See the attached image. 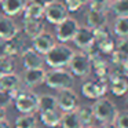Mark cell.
<instances>
[{
    "instance_id": "cell-1",
    "label": "cell",
    "mask_w": 128,
    "mask_h": 128,
    "mask_svg": "<svg viewBox=\"0 0 128 128\" xmlns=\"http://www.w3.org/2000/svg\"><path fill=\"white\" fill-rule=\"evenodd\" d=\"M74 50L66 43H55L50 51L44 54V62L50 68H66L72 59Z\"/></svg>"
},
{
    "instance_id": "cell-2",
    "label": "cell",
    "mask_w": 128,
    "mask_h": 128,
    "mask_svg": "<svg viewBox=\"0 0 128 128\" xmlns=\"http://www.w3.org/2000/svg\"><path fill=\"white\" fill-rule=\"evenodd\" d=\"M44 83L52 90H65L72 88L74 84V76L70 70H66L65 68H51V70L46 72Z\"/></svg>"
},
{
    "instance_id": "cell-3",
    "label": "cell",
    "mask_w": 128,
    "mask_h": 128,
    "mask_svg": "<svg viewBox=\"0 0 128 128\" xmlns=\"http://www.w3.org/2000/svg\"><path fill=\"white\" fill-rule=\"evenodd\" d=\"M14 105L20 113H36L39 109V95L32 88H20L14 95Z\"/></svg>"
},
{
    "instance_id": "cell-4",
    "label": "cell",
    "mask_w": 128,
    "mask_h": 128,
    "mask_svg": "<svg viewBox=\"0 0 128 128\" xmlns=\"http://www.w3.org/2000/svg\"><path fill=\"white\" fill-rule=\"evenodd\" d=\"M92 112H94L95 120H98L99 122L114 121L118 114V109H117L116 103L105 96L95 99V103L92 105Z\"/></svg>"
},
{
    "instance_id": "cell-5",
    "label": "cell",
    "mask_w": 128,
    "mask_h": 128,
    "mask_svg": "<svg viewBox=\"0 0 128 128\" xmlns=\"http://www.w3.org/2000/svg\"><path fill=\"white\" fill-rule=\"evenodd\" d=\"M69 70L72 72L73 76L77 77H88L92 69V64H91V58L86 51H74L72 59H70L69 65H68Z\"/></svg>"
},
{
    "instance_id": "cell-6",
    "label": "cell",
    "mask_w": 128,
    "mask_h": 128,
    "mask_svg": "<svg viewBox=\"0 0 128 128\" xmlns=\"http://www.w3.org/2000/svg\"><path fill=\"white\" fill-rule=\"evenodd\" d=\"M78 26H80V24L77 22V20L72 17L65 18L64 21L55 25V39L61 43L72 42L74 34L77 33Z\"/></svg>"
},
{
    "instance_id": "cell-7",
    "label": "cell",
    "mask_w": 128,
    "mask_h": 128,
    "mask_svg": "<svg viewBox=\"0 0 128 128\" xmlns=\"http://www.w3.org/2000/svg\"><path fill=\"white\" fill-rule=\"evenodd\" d=\"M69 17V10L66 8L64 3L58 0H51L44 7V18L52 25H56L65 18Z\"/></svg>"
},
{
    "instance_id": "cell-8",
    "label": "cell",
    "mask_w": 128,
    "mask_h": 128,
    "mask_svg": "<svg viewBox=\"0 0 128 128\" xmlns=\"http://www.w3.org/2000/svg\"><path fill=\"white\" fill-rule=\"evenodd\" d=\"M109 90V83L105 78H99L96 80H90L81 86V92L86 98L90 99H98L100 96H105V94Z\"/></svg>"
},
{
    "instance_id": "cell-9",
    "label": "cell",
    "mask_w": 128,
    "mask_h": 128,
    "mask_svg": "<svg viewBox=\"0 0 128 128\" xmlns=\"http://www.w3.org/2000/svg\"><path fill=\"white\" fill-rule=\"evenodd\" d=\"M56 102H58V109L61 112L76 110L78 106V95L73 90V87L59 90L58 95H56Z\"/></svg>"
},
{
    "instance_id": "cell-10",
    "label": "cell",
    "mask_w": 128,
    "mask_h": 128,
    "mask_svg": "<svg viewBox=\"0 0 128 128\" xmlns=\"http://www.w3.org/2000/svg\"><path fill=\"white\" fill-rule=\"evenodd\" d=\"M76 44V47H78L80 50L87 51L92 44L95 43V33L94 29H91L87 25H80L77 29V33L74 34L72 40Z\"/></svg>"
},
{
    "instance_id": "cell-11",
    "label": "cell",
    "mask_w": 128,
    "mask_h": 128,
    "mask_svg": "<svg viewBox=\"0 0 128 128\" xmlns=\"http://www.w3.org/2000/svg\"><path fill=\"white\" fill-rule=\"evenodd\" d=\"M109 88H110L112 94L116 96H122L127 94L128 91V78L122 74L120 70H114L110 73L108 78Z\"/></svg>"
},
{
    "instance_id": "cell-12",
    "label": "cell",
    "mask_w": 128,
    "mask_h": 128,
    "mask_svg": "<svg viewBox=\"0 0 128 128\" xmlns=\"http://www.w3.org/2000/svg\"><path fill=\"white\" fill-rule=\"evenodd\" d=\"M46 72L43 68H34V69H25L21 76L22 84L26 88H34L44 83L46 80Z\"/></svg>"
},
{
    "instance_id": "cell-13",
    "label": "cell",
    "mask_w": 128,
    "mask_h": 128,
    "mask_svg": "<svg viewBox=\"0 0 128 128\" xmlns=\"http://www.w3.org/2000/svg\"><path fill=\"white\" fill-rule=\"evenodd\" d=\"M21 61L25 69H34V68H43L44 66V58L43 54L37 52L33 47H26L21 52Z\"/></svg>"
},
{
    "instance_id": "cell-14",
    "label": "cell",
    "mask_w": 128,
    "mask_h": 128,
    "mask_svg": "<svg viewBox=\"0 0 128 128\" xmlns=\"http://www.w3.org/2000/svg\"><path fill=\"white\" fill-rule=\"evenodd\" d=\"M108 15H106V11L103 10H98V8H92L90 7L86 12V22L87 26H90L91 29H98L100 26L108 25Z\"/></svg>"
},
{
    "instance_id": "cell-15",
    "label": "cell",
    "mask_w": 128,
    "mask_h": 128,
    "mask_svg": "<svg viewBox=\"0 0 128 128\" xmlns=\"http://www.w3.org/2000/svg\"><path fill=\"white\" fill-rule=\"evenodd\" d=\"M32 42H33L34 50H36L37 52L44 55V54L47 52V51H50L51 47L55 44V36H54L52 33H50V32H47V30H43L40 34H37L36 37H33Z\"/></svg>"
},
{
    "instance_id": "cell-16",
    "label": "cell",
    "mask_w": 128,
    "mask_h": 128,
    "mask_svg": "<svg viewBox=\"0 0 128 128\" xmlns=\"http://www.w3.org/2000/svg\"><path fill=\"white\" fill-rule=\"evenodd\" d=\"M17 33H20V28L12 18L8 15H0V40H10Z\"/></svg>"
},
{
    "instance_id": "cell-17",
    "label": "cell",
    "mask_w": 128,
    "mask_h": 128,
    "mask_svg": "<svg viewBox=\"0 0 128 128\" xmlns=\"http://www.w3.org/2000/svg\"><path fill=\"white\" fill-rule=\"evenodd\" d=\"M26 4H28V0H0V7L3 14L11 18L24 12Z\"/></svg>"
},
{
    "instance_id": "cell-18",
    "label": "cell",
    "mask_w": 128,
    "mask_h": 128,
    "mask_svg": "<svg viewBox=\"0 0 128 128\" xmlns=\"http://www.w3.org/2000/svg\"><path fill=\"white\" fill-rule=\"evenodd\" d=\"M0 88L10 91L12 95H15V92L20 88H22V80L21 76H18L17 73H6V74L0 76Z\"/></svg>"
},
{
    "instance_id": "cell-19",
    "label": "cell",
    "mask_w": 128,
    "mask_h": 128,
    "mask_svg": "<svg viewBox=\"0 0 128 128\" xmlns=\"http://www.w3.org/2000/svg\"><path fill=\"white\" fill-rule=\"evenodd\" d=\"M22 28H24V33L25 36L30 37H36L37 34H40L44 29V24L42 22V20H32V18H24L22 21Z\"/></svg>"
},
{
    "instance_id": "cell-20",
    "label": "cell",
    "mask_w": 128,
    "mask_h": 128,
    "mask_svg": "<svg viewBox=\"0 0 128 128\" xmlns=\"http://www.w3.org/2000/svg\"><path fill=\"white\" fill-rule=\"evenodd\" d=\"M24 37L21 33H17L12 39L10 40H6L4 42V48H6V55H10V56H15L18 54L22 52L24 50Z\"/></svg>"
},
{
    "instance_id": "cell-21",
    "label": "cell",
    "mask_w": 128,
    "mask_h": 128,
    "mask_svg": "<svg viewBox=\"0 0 128 128\" xmlns=\"http://www.w3.org/2000/svg\"><path fill=\"white\" fill-rule=\"evenodd\" d=\"M59 127L61 128H81V121L77 116L76 110L70 112H62L61 121H59Z\"/></svg>"
},
{
    "instance_id": "cell-22",
    "label": "cell",
    "mask_w": 128,
    "mask_h": 128,
    "mask_svg": "<svg viewBox=\"0 0 128 128\" xmlns=\"http://www.w3.org/2000/svg\"><path fill=\"white\" fill-rule=\"evenodd\" d=\"M61 116L62 113L58 109L54 110H47V112H40V120L44 125L50 128H56L59 127V121H61Z\"/></svg>"
},
{
    "instance_id": "cell-23",
    "label": "cell",
    "mask_w": 128,
    "mask_h": 128,
    "mask_svg": "<svg viewBox=\"0 0 128 128\" xmlns=\"http://www.w3.org/2000/svg\"><path fill=\"white\" fill-rule=\"evenodd\" d=\"M58 109V102L56 96L51 94H42L39 95V109L37 112H47V110H54Z\"/></svg>"
},
{
    "instance_id": "cell-24",
    "label": "cell",
    "mask_w": 128,
    "mask_h": 128,
    "mask_svg": "<svg viewBox=\"0 0 128 128\" xmlns=\"http://www.w3.org/2000/svg\"><path fill=\"white\" fill-rule=\"evenodd\" d=\"M24 18H32V20H42L44 17V7L37 3L28 2L25 10H24Z\"/></svg>"
},
{
    "instance_id": "cell-25",
    "label": "cell",
    "mask_w": 128,
    "mask_h": 128,
    "mask_svg": "<svg viewBox=\"0 0 128 128\" xmlns=\"http://www.w3.org/2000/svg\"><path fill=\"white\" fill-rule=\"evenodd\" d=\"M113 32L117 37L128 36V15H117L113 24Z\"/></svg>"
},
{
    "instance_id": "cell-26",
    "label": "cell",
    "mask_w": 128,
    "mask_h": 128,
    "mask_svg": "<svg viewBox=\"0 0 128 128\" xmlns=\"http://www.w3.org/2000/svg\"><path fill=\"white\" fill-rule=\"evenodd\" d=\"M77 116L81 121V125H88V124H92V121L95 120L94 117V112H92V106H88V105H78L77 109Z\"/></svg>"
},
{
    "instance_id": "cell-27",
    "label": "cell",
    "mask_w": 128,
    "mask_h": 128,
    "mask_svg": "<svg viewBox=\"0 0 128 128\" xmlns=\"http://www.w3.org/2000/svg\"><path fill=\"white\" fill-rule=\"evenodd\" d=\"M36 122L37 120L33 113H21V116H18L15 118L14 127L15 128H33L36 125Z\"/></svg>"
},
{
    "instance_id": "cell-28",
    "label": "cell",
    "mask_w": 128,
    "mask_h": 128,
    "mask_svg": "<svg viewBox=\"0 0 128 128\" xmlns=\"http://www.w3.org/2000/svg\"><path fill=\"white\" fill-rule=\"evenodd\" d=\"M95 44L99 48L100 52L103 54H112L116 50V43L112 39V36H106V37H102V39L95 40Z\"/></svg>"
},
{
    "instance_id": "cell-29",
    "label": "cell",
    "mask_w": 128,
    "mask_h": 128,
    "mask_svg": "<svg viewBox=\"0 0 128 128\" xmlns=\"http://www.w3.org/2000/svg\"><path fill=\"white\" fill-rule=\"evenodd\" d=\"M15 69L14 64V56L10 55H2L0 56V76L6 74V73H11Z\"/></svg>"
},
{
    "instance_id": "cell-30",
    "label": "cell",
    "mask_w": 128,
    "mask_h": 128,
    "mask_svg": "<svg viewBox=\"0 0 128 128\" xmlns=\"http://www.w3.org/2000/svg\"><path fill=\"white\" fill-rule=\"evenodd\" d=\"M109 8L116 15H128V0H112Z\"/></svg>"
},
{
    "instance_id": "cell-31",
    "label": "cell",
    "mask_w": 128,
    "mask_h": 128,
    "mask_svg": "<svg viewBox=\"0 0 128 128\" xmlns=\"http://www.w3.org/2000/svg\"><path fill=\"white\" fill-rule=\"evenodd\" d=\"M11 103H14V95L10 91H6V90L0 88V106L2 108H8Z\"/></svg>"
},
{
    "instance_id": "cell-32",
    "label": "cell",
    "mask_w": 128,
    "mask_h": 128,
    "mask_svg": "<svg viewBox=\"0 0 128 128\" xmlns=\"http://www.w3.org/2000/svg\"><path fill=\"white\" fill-rule=\"evenodd\" d=\"M88 3H90V7H92V8H98V10L106 11L110 7L112 0H90Z\"/></svg>"
},
{
    "instance_id": "cell-33",
    "label": "cell",
    "mask_w": 128,
    "mask_h": 128,
    "mask_svg": "<svg viewBox=\"0 0 128 128\" xmlns=\"http://www.w3.org/2000/svg\"><path fill=\"white\" fill-rule=\"evenodd\" d=\"M114 122L118 128H128V110L127 112H118Z\"/></svg>"
},
{
    "instance_id": "cell-34",
    "label": "cell",
    "mask_w": 128,
    "mask_h": 128,
    "mask_svg": "<svg viewBox=\"0 0 128 128\" xmlns=\"http://www.w3.org/2000/svg\"><path fill=\"white\" fill-rule=\"evenodd\" d=\"M116 50L121 52L122 55L128 56V36L127 37H118V42L116 43Z\"/></svg>"
},
{
    "instance_id": "cell-35",
    "label": "cell",
    "mask_w": 128,
    "mask_h": 128,
    "mask_svg": "<svg viewBox=\"0 0 128 128\" xmlns=\"http://www.w3.org/2000/svg\"><path fill=\"white\" fill-rule=\"evenodd\" d=\"M64 4L66 6V8L69 10V12L70 11H72V12L73 11H78V10L83 7V4H81L78 0H65Z\"/></svg>"
},
{
    "instance_id": "cell-36",
    "label": "cell",
    "mask_w": 128,
    "mask_h": 128,
    "mask_svg": "<svg viewBox=\"0 0 128 128\" xmlns=\"http://www.w3.org/2000/svg\"><path fill=\"white\" fill-rule=\"evenodd\" d=\"M120 72H121L122 74H124L125 77L128 78V58L125 59V61L122 62V65H121V66H120Z\"/></svg>"
},
{
    "instance_id": "cell-37",
    "label": "cell",
    "mask_w": 128,
    "mask_h": 128,
    "mask_svg": "<svg viewBox=\"0 0 128 128\" xmlns=\"http://www.w3.org/2000/svg\"><path fill=\"white\" fill-rule=\"evenodd\" d=\"M99 128H118V127L114 121H108V122H102V125Z\"/></svg>"
},
{
    "instance_id": "cell-38",
    "label": "cell",
    "mask_w": 128,
    "mask_h": 128,
    "mask_svg": "<svg viewBox=\"0 0 128 128\" xmlns=\"http://www.w3.org/2000/svg\"><path fill=\"white\" fill-rule=\"evenodd\" d=\"M28 2H32V3H37V4H40V6L46 7V6H47V4L51 2V0H28Z\"/></svg>"
},
{
    "instance_id": "cell-39",
    "label": "cell",
    "mask_w": 128,
    "mask_h": 128,
    "mask_svg": "<svg viewBox=\"0 0 128 128\" xmlns=\"http://www.w3.org/2000/svg\"><path fill=\"white\" fill-rule=\"evenodd\" d=\"M0 128H11V125H10V122L7 121V118L0 120Z\"/></svg>"
},
{
    "instance_id": "cell-40",
    "label": "cell",
    "mask_w": 128,
    "mask_h": 128,
    "mask_svg": "<svg viewBox=\"0 0 128 128\" xmlns=\"http://www.w3.org/2000/svg\"><path fill=\"white\" fill-rule=\"evenodd\" d=\"M2 55H6V48H4V42L0 40V56Z\"/></svg>"
},
{
    "instance_id": "cell-41",
    "label": "cell",
    "mask_w": 128,
    "mask_h": 128,
    "mask_svg": "<svg viewBox=\"0 0 128 128\" xmlns=\"http://www.w3.org/2000/svg\"><path fill=\"white\" fill-rule=\"evenodd\" d=\"M6 117H7V114H6V109L0 106V120H4Z\"/></svg>"
},
{
    "instance_id": "cell-42",
    "label": "cell",
    "mask_w": 128,
    "mask_h": 128,
    "mask_svg": "<svg viewBox=\"0 0 128 128\" xmlns=\"http://www.w3.org/2000/svg\"><path fill=\"white\" fill-rule=\"evenodd\" d=\"M33 128H50V127H47V125H44L43 122H36V125H34Z\"/></svg>"
},
{
    "instance_id": "cell-43",
    "label": "cell",
    "mask_w": 128,
    "mask_h": 128,
    "mask_svg": "<svg viewBox=\"0 0 128 128\" xmlns=\"http://www.w3.org/2000/svg\"><path fill=\"white\" fill-rule=\"evenodd\" d=\"M81 128H99L98 125H94V124H88V125H83Z\"/></svg>"
},
{
    "instance_id": "cell-44",
    "label": "cell",
    "mask_w": 128,
    "mask_h": 128,
    "mask_svg": "<svg viewBox=\"0 0 128 128\" xmlns=\"http://www.w3.org/2000/svg\"><path fill=\"white\" fill-rule=\"evenodd\" d=\"M78 2H80V3H81V4H83V6H84V4H87V3H88L90 0H78Z\"/></svg>"
},
{
    "instance_id": "cell-45",
    "label": "cell",
    "mask_w": 128,
    "mask_h": 128,
    "mask_svg": "<svg viewBox=\"0 0 128 128\" xmlns=\"http://www.w3.org/2000/svg\"><path fill=\"white\" fill-rule=\"evenodd\" d=\"M127 110H128V99H127Z\"/></svg>"
}]
</instances>
